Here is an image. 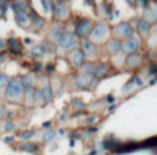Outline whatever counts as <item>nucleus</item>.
Instances as JSON below:
<instances>
[{"instance_id":"nucleus-10","label":"nucleus","mask_w":157,"mask_h":155,"mask_svg":"<svg viewBox=\"0 0 157 155\" xmlns=\"http://www.w3.org/2000/svg\"><path fill=\"white\" fill-rule=\"evenodd\" d=\"M13 10H14V13H15V14H18V13H24V14L32 13V11H30L29 0H14Z\"/></svg>"},{"instance_id":"nucleus-29","label":"nucleus","mask_w":157,"mask_h":155,"mask_svg":"<svg viewBox=\"0 0 157 155\" xmlns=\"http://www.w3.org/2000/svg\"><path fill=\"white\" fill-rule=\"evenodd\" d=\"M8 82H10V79H8L7 75L0 74V89H3V87H7Z\"/></svg>"},{"instance_id":"nucleus-9","label":"nucleus","mask_w":157,"mask_h":155,"mask_svg":"<svg viewBox=\"0 0 157 155\" xmlns=\"http://www.w3.org/2000/svg\"><path fill=\"white\" fill-rule=\"evenodd\" d=\"M52 11H54V17L58 19H65V18H68L69 14H71L68 6L61 2H57L55 4H52Z\"/></svg>"},{"instance_id":"nucleus-19","label":"nucleus","mask_w":157,"mask_h":155,"mask_svg":"<svg viewBox=\"0 0 157 155\" xmlns=\"http://www.w3.org/2000/svg\"><path fill=\"white\" fill-rule=\"evenodd\" d=\"M142 84V82H141V79H138V78H135V79H132V80H130L127 84H125L124 87H123V90H121V93H128V92H131V90L134 89L135 86H141Z\"/></svg>"},{"instance_id":"nucleus-39","label":"nucleus","mask_w":157,"mask_h":155,"mask_svg":"<svg viewBox=\"0 0 157 155\" xmlns=\"http://www.w3.org/2000/svg\"><path fill=\"white\" fill-rule=\"evenodd\" d=\"M92 122H94V118H91V119L87 120V123H92Z\"/></svg>"},{"instance_id":"nucleus-38","label":"nucleus","mask_w":157,"mask_h":155,"mask_svg":"<svg viewBox=\"0 0 157 155\" xmlns=\"http://www.w3.org/2000/svg\"><path fill=\"white\" fill-rule=\"evenodd\" d=\"M13 137H7V139H6V141H7V143H10V141H13Z\"/></svg>"},{"instance_id":"nucleus-6","label":"nucleus","mask_w":157,"mask_h":155,"mask_svg":"<svg viewBox=\"0 0 157 155\" xmlns=\"http://www.w3.org/2000/svg\"><path fill=\"white\" fill-rule=\"evenodd\" d=\"M92 25L94 22L91 19H78L76 22V27H75V33H76L77 38H83V39H88L90 32L92 29Z\"/></svg>"},{"instance_id":"nucleus-18","label":"nucleus","mask_w":157,"mask_h":155,"mask_svg":"<svg viewBox=\"0 0 157 155\" xmlns=\"http://www.w3.org/2000/svg\"><path fill=\"white\" fill-rule=\"evenodd\" d=\"M150 28H152V24H149L146 19H141V21L138 22V31H139L141 35H146V33H149Z\"/></svg>"},{"instance_id":"nucleus-35","label":"nucleus","mask_w":157,"mask_h":155,"mask_svg":"<svg viewBox=\"0 0 157 155\" xmlns=\"http://www.w3.org/2000/svg\"><path fill=\"white\" fill-rule=\"evenodd\" d=\"M24 43L25 44H30V43H32V40H30L29 38H26V39H24Z\"/></svg>"},{"instance_id":"nucleus-23","label":"nucleus","mask_w":157,"mask_h":155,"mask_svg":"<svg viewBox=\"0 0 157 155\" xmlns=\"http://www.w3.org/2000/svg\"><path fill=\"white\" fill-rule=\"evenodd\" d=\"M22 80V84H24V89H26V87H33V76L32 75H25L24 78H21Z\"/></svg>"},{"instance_id":"nucleus-22","label":"nucleus","mask_w":157,"mask_h":155,"mask_svg":"<svg viewBox=\"0 0 157 155\" xmlns=\"http://www.w3.org/2000/svg\"><path fill=\"white\" fill-rule=\"evenodd\" d=\"M62 33H63L62 28H61V27H55L54 29H52V32H51V39L58 43V40H59V38H61V35H62Z\"/></svg>"},{"instance_id":"nucleus-1","label":"nucleus","mask_w":157,"mask_h":155,"mask_svg":"<svg viewBox=\"0 0 157 155\" xmlns=\"http://www.w3.org/2000/svg\"><path fill=\"white\" fill-rule=\"evenodd\" d=\"M24 84L19 76H15L8 82L6 87V97L10 101H21L24 98Z\"/></svg>"},{"instance_id":"nucleus-34","label":"nucleus","mask_w":157,"mask_h":155,"mask_svg":"<svg viewBox=\"0 0 157 155\" xmlns=\"http://www.w3.org/2000/svg\"><path fill=\"white\" fill-rule=\"evenodd\" d=\"M4 46H6V42L3 40V38H0V50L4 49Z\"/></svg>"},{"instance_id":"nucleus-32","label":"nucleus","mask_w":157,"mask_h":155,"mask_svg":"<svg viewBox=\"0 0 157 155\" xmlns=\"http://www.w3.org/2000/svg\"><path fill=\"white\" fill-rule=\"evenodd\" d=\"M7 6L6 4H3V6H0V17H4L6 15V13H7Z\"/></svg>"},{"instance_id":"nucleus-15","label":"nucleus","mask_w":157,"mask_h":155,"mask_svg":"<svg viewBox=\"0 0 157 155\" xmlns=\"http://www.w3.org/2000/svg\"><path fill=\"white\" fill-rule=\"evenodd\" d=\"M41 98H43V103H51L52 90L50 84H44L43 86V89H41Z\"/></svg>"},{"instance_id":"nucleus-2","label":"nucleus","mask_w":157,"mask_h":155,"mask_svg":"<svg viewBox=\"0 0 157 155\" xmlns=\"http://www.w3.org/2000/svg\"><path fill=\"white\" fill-rule=\"evenodd\" d=\"M109 33H110V31H109L108 24H106L105 21H99L92 25V29H91V32H90L88 40L92 42L94 44L102 43V42H105L106 39H108Z\"/></svg>"},{"instance_id":"nucleus-28","label":"nucleus","mask_w":157,"mask_h":155,"mask_svg":"<svg viewBox=\"0 0 157 155\" xmlns=\"http://www.w3.org/2000/svg\"><path fill=\"white\" fill-rule=\"evenodd\" d=\"M84 74L90 75V76L94 78V74H95V65L94 64H87V67L84 68Z\"/></svg>"},{"instance_id":"nucleus-17","label":"nucleus","mask_w":157,"mask_h":155,"mask_svg":"<svg viewBox=\"0 0 157 155\" xmlns=\"http://www.w3.org/2000/svg\"><path fill=\"white\" fill-rule=\"evenodd\" d=\"M156 17H157L156 8H155V7H149V6H147V7H146V11H145V18H144V19H146L149 24H152V22L156 21Z\"/></svg>"},{"instance_id":"nucleus-25","label":"nucleus","mask_w":157,"mask_h":155,"mask_svg":"<svg viewBox=\"0 0 157 155\" xmlns=\"http://www.w3.org/2000/svg\"><path fill=\"white\" fill-rule=\"evenodd\" d=\"M55 136H57V132L55 130H47L46 133L43 134V141H46V143L51 141V140L55 139Z\"/></svg>"},{"instance_id":"nucleus-24","label":"nucleus","mask_w":157,"mask_h":155,"mask_svg":"<svg viewBox=\"0 0 157 155\" xmlns=\"http://www.w3.org/2000/svg\"><path fill=\"white\" fill-rule=\"evenodd\" d=\"M40 3H41V7H43V10L46 14H50L52 11V2L51 0H40Z\"/></svg>"},{"instance_id":"nucleus-16","label":"nucleus","mask_w":157,"mask_h":155,"mask_svg":"<svg viewBox=\"0 0 157 155\" xmlns=\"http://www.w3.org/2000/svg\"><path fill=\"white\" fill-rule=\"evenodd\" d=\"M30 54L35 58H41L44 54H46V47L43 44H36V46H32L30 49Z\"/></svg>"},{"instance_id":"nucleus-12","label":"nucleus","mask_w":157,"mask_h":155,"mask_svg":"<svg viewBox=\"0 0 157 155\" xmlns=\"http://www.w3.org/2000/svg\"><path fill=\"white\" fill-rule=\"evenodd\" d=\"M15 21L17 25L21 28H29L32 25V17L29 14H24V13H18L15 14Z\"/></svg>"},{"instance_id":"nucleus-7","label":"nucleus","mask_w":157,"mask_h":155,"mask_svg":"<svg viewBox=\"0 0 157 155\" xmlns=\"http://www.w3.org/2000/svg\"><path fill=\"white\" fill-rule=\"evenodd\" d=\"M69 61L75 68H81L86 64V55L83 54L80 49H75L69 53Z\"/></svg>"},{"instance_id":"nucleus-11","label":"nucleus","mask_w":157,"mask_h":155,"mask_svg":"<svg viewBox=\"0 0 157 155\" xmlns=\"http://www.w3.org/2000/svg\"><path fill=\"white\" fill-rule=\"evenodd\" d=\"M91 80H92V76H90V75L83 72V74H78L76 76L75 84H76V87H78V89H86V87H88L91 84Z\"/></svg>"},{"instance_id":"nucleus-27","label":"nucleus","mask_w":157,"mask_h":155,"mask_svg":"<svg viewBox=\"0 0 157 155\" xmlns=\"http://www.w3.org/2000/svg\"><path fill=\"white\" fill-rule=\"evenodd\" d=\"M7 43H8V46H10L11 49H15L17 51H19V50H21V44H18V42H17L15 38H10L7 40Z\"/></svg>"},{"instance_id":"nucleus-14","label":"nucleus","mask_w":157,"mask_h":155,"mask_svg":"<svg viewBox=\"0 0 157 155\" xmlns=\"http://www.w3.org/2000/svg\"><path fill=\"white\" fill-rule=\"evenodd\" d=\"M108 51L110 53V54H117V53L121 51V40H119V39H112L110 42L108 43Z\"/></svg>"},{"instance_id":"nucleus-36","label":"nucleus","mask_w":157,"mask_h":155,"mask_svg":"<svg viewBox=\"0 0 157 155\" xmlns=\"http://www.w3.org/2000/svg\"><path fill=\"white\" fill-rule=\"evenodd\" d=\"M108 101H109V103H114V97H113V96H109Z\"/></svg>"},{"instance_id":"nucleus-31","label":"nucleus","mask_w":157,"mask_h":155,"mask_svg":"<svg viewBox=\"0 0 157 155\" xmlns=\"http://www.w3.org/2000/svg\"><path fill=\"white\" fill-rule=\"evenodd\" d=\"M4 129L6 130H13V129H15V123L14 122H7L4 125Z\"/></svg>"},{"instance_id":"nucleus-33","label":"nucleus","mask_w":157,"mask_h":155,"mask_svg":"<svg viewBox=\"0 0 157 155\" xmlns=\"http://www.w3.org/2000/svg\"><path fill=\"white\" fill-rule=\"evenodd\" d=\"M4 115H6V108H4V105H3V104H0V119H2V118H4Z\"/></svg>"},{"instance_id":"nucleus-30","label":"nucleus","mask_w":157,"mask_h":155,"mask_svg":"<svg viewBox=\"0 0 157 155\" xmlns=\"http://www.w3.org/2000/svg\"><path fill=\"white\" fill-rule=\"evenodd\" d=\"M33 136H35V132L33 130H28V132L21 133V139H24V140H29V139H32Z\"/></svg>"},{"instance_id":"nucleus-13","label":"nucleus","mask_w":157,"mask_h":155,"mask_svg":"<svg viewBox=\"0 0 157 155\" xmlns=\"http://www.w3.org/2000/svg\"><path fill=\"white\" fill-rule=\"evenodd\" d=\"M142 58L139 54H136V53H132V54H127V57H125V65L128 67V68H135V67H138L139 64H141Z\"/></svg>"},{"instance_id":"nucleus-21","label":"nucleus","mask_w":157,"mask_h":155,"mask_svg":"<svg viewBox=\"0 0 157 155\" xmlns=\"http://www.w3.org/2000/svg\"><path fill=\"white\" fill-rule=\"evenodd\" d=\"M106 69H108V65H106V64H99V65H95L94 78H101L102 75H105L106 74Z\"/></svg>"},{"instance_id":"nucleus-41","label":"nucleus","mask_w":157,"mask_h":155,"mask_svg":"<svg viewBox=\"0 0 157 155\" xmlns=\"http://www.w3.org/2000/svg\"><path fill=\"white\" fill-rule=\"evenodd\" d=\"M88 155H95V151H92V153H90Z\"/></svg>"},{"instance_id":"nucleus-5","label":"nucleus","mask_w":157,"mask_h":155,"mask_svg":"<svg viewBox=\"0 0 157 155\" xmlns=\"http://www.w3.org/2000/svg\"><path fill=\"white\" fill-rule=\"evenodd\" d=\"M113 35L116 36V39L121 40V39H128L130 36L134 35V28L131 27L130 22H119L116 27L113 28Z\"/></svg>"},{"instance_id":"nucleus-20","label":"nucleus","mask_w":157,"mask_h":155,"mask_svg":"<svg viewBox=\"0 0 157 155\" xmlns=\"http://www.w3.org/2000/svg\"><path fill=\"white\" fill-rule=\"evenodd\" d=\"M19 150L26 151V153H36L37 151V145L33 144V143H24V144L19 145Z\"/></svg>"},{"instance_id":"nucleus-4","label":"nucleus","mask_w":157,"mask_h":155,"mask_svg":"<svg viewBox=\"0 0 157 155\" xmlns=\"http://www.w3.org/2000/svg\"><path fill=\"white\" fill-rule=\"evenodd\" d=\"M141 47V36L135 35L134 33L132 36H130L128 39H125L124 42H121V51L124 54H132V53H136Z\"/></svg>"},{"instance_id":"nucleus-43","label":"nucleus","mask_w":157,"mask_h":155,"mask_svg":"<svg viewBox=\"0 0 157 155\" xmlns=\"http://www.w3.org/2000/svg\"><path fill=\"white\" fill-rule=\"evenodd\" d=\"M0 61H2V60H0Z\"/></svg>"},{"instance_id":"nucleus-37","label":"nucleus","mask_w":157,"mask_h":155,"mask_svg":"<svg viewBox=\"0 0 157 155\" xmlns=\"http://www.w3.org/2000/svg\"><path fill=\"white\" fill-rule=\"evenodd\" d=\"M50 125H51V122H44V123H43V126H44V128H48Z\"/></svg>"},{"instance_id":"nucleus-3","label":"nucleus","mask_w":157,"mask_h":155,"mask_svg":"<svg viewBox=\"0 0 157 155\" xmlns=\"http://www.w3.org/2000/svg\"><path fill=\"white\" fill-rule=\"evenodd\" d=\"M58 46H59L61 50H66V51H69V50H75L77 49L78 46V38L76 36V33L75 32H71V31H66V32H63L62 35H61L59 40H58Z\"/></svg>"},{"instance_id":"nucleus-42","label":"nucleus","mask_w":157,"mask_h":155,"mask_svg":"<svg viewBox=\"0 0 157 155\" xmlns=\"http://www.w3.org/2000/svg\"><path fill=\"white\" fill-rule=\"evenodd\" d=\"M0 3H2V0H0Z\"/></svg>"},{"instance_id":"nucleus-26","label":"nucleus","mask_w":157,"mask_h":155,"mask_svg":"<svg viewBox=\"0 0 157 155\" xmlns=\"http://www.w3.org/2000/svg\"><path fill=\"white\" fill-rule=\"evenodd\" d=\"M33 103L35 104L43 103V98H41V89H35L33 90Z\"/></svg>"},{"instance_id":"nucleus-40","label":"nucleus","mask_w":157,"mask_h":155,"mask_svg":"<svg viewBox=\"0 0 157 155\" xmlns=\"http://www.w3.org/2000/svg\"><path fill=\"white\" fill-rule=\"evenodd\" d=\"M58 2H61V3H66V2H69V0H58Z\"/></svg>"},{"instance_id":"nucleus-8","label":"nucleus","mask_w":157,"mask_h":155,"mask_svg":"<svg viewBox=\"0 0 157 155\" xmlns=\"http://www.w3.org/2000/svg\"><path fill=\"white\" fill-rule=\"evenodd\" d=\"M80 50L83 51V54L86 55V60H87V58L97 57V54H98L97 44H94L92 42H90L88 39H84V40L81 42V49Z\"/></svg>"}]
</instances>
